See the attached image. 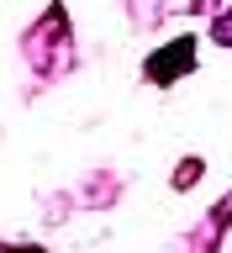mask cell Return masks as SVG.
<instances>
[{"instance_id":"cell-1","label":"cell","mask_w":232,"mask_h":253,"mask_svg":"<svg viewBox=\"0 0 232 253\" xmlns=\"http://www.w3.org/2000/svg\"><path fill=\"white\" fill-rule=\"evenodd\" d=\"M185 69H190V42H180L169 58H148V79H158V84H169V79L185 74Z\"/></svg>"},{"instance_id":"cell-2","label":"cell","mask_w":232,"mask_h":253,"mask_svg":"<svg viewBox=\"0 0 232 253\" xmlns=\"http://www.w3.org/2000/svg\"><path fill=\"white\" fill-rule=\"evenodd\" d=\"M201 169H206L201 158H185V164H180V174H174V185H180V190H190V185H195V174H201Z\"/></svg>"}]
</instances>
